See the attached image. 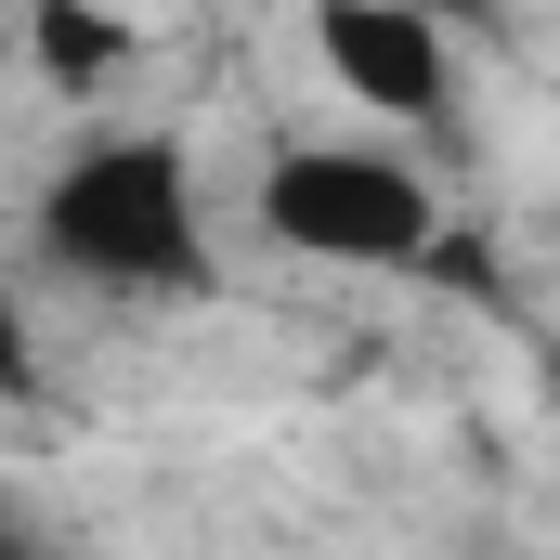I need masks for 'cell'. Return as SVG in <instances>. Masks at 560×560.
<instances>
[{
	"label": "cell",
	"instance_id": "obj_4",
	"mask_svg": "<svg viewBox=\"0 0 560 560\" xmlns=\"http://www.w3.org/2000/svg\"><path fill=\"white\" fill-rule=\"evenodd\" d=\"M26 39L52 92H105L131 66V0H26Z\"/></svg>",
	"mask_w": 560,
	"mask_h": 560
},
{
	"label": "cell",
	"instance_id": "obj_1",
	"mask_svg": "<svg viewBox=\"0 0 560 560\" xmlns=\"http://www.w3.org/2000/svg\"><path fill=\"white\" fill-rule=\"evenodd\" d=\"M39 248L79 287H131V300H170V287L209 275V222H196V170L170 131H92L66 143V170L39 183Z\"/></svg>",
	"mask_w": 560,
	"mask_h": 560
},
{
	"label": "cell",
	"instance_id": "obj_5",
	"mask_svg": "<svg viewBox=\"0 0 560 560\" xmlns=\"http://www.w3.org/2000/svg\"><path fill=\"white\" fill-rule=\"evenodd\" d=\"M430 13H443V26H495V0H430Z\"/></svg>",
	"mask_w": 560,
	"mask_h": 560
},
{
	"label": "cell",
	"instance_id": "obj_3",
	"mask_svg": "<svg viewBox=\"0 0 560 560\" xmlns=\"http://www.w3.org/2000/svg\"><path fill=\"white\" fill-rule=\"evenodd\" d=\"M313 66L378 131H456V26L430 0H313Z\"/></svg>",
	"mask_w": 560,
	"mask_h": 560
},
{
	"label": "cell",
	"instance_id": "obj_2",
	"mask_svg": "<svg viewBox=\"0 0 560 560\" xmlns=\"http://www.w3.org/2000/svg\"><path fill=\"white\" fill-rule=\"evenodd\" d=\"M248 222L261 248L326 261V275H418L443 248V196L378 143H275L248 183Z\"/></svg>",
	"mask_w": 560,
	"mask_h": 560
}]
</instances>
